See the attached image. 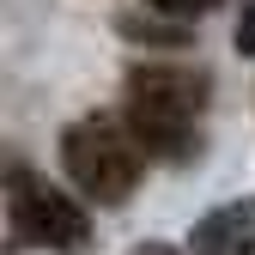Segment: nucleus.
<instances>
[{"label": "nucleus", "mask_w": 255, "mask_h": 255, "mask_svg": "<svg viewBox=\"0 0 255 255\" xmlns=\"http://www.w3.org/2000/svg\"><path fill=\"white\" fill-rule=\"evenodd\" d=\"M201 104H207V79L188 67H164V61H140L128 67V128L134 140L158 158H195L201 134Z\"/></svg>", "instance_id": "f257e3e1"}, {"label": "nucleus", "mask_w": 255, "mask_h": 255, "mask_svg": "<svg viewBox=\"0 0 255 255\" xmlns=\"http://www.w3.org/2000/svg\"><path fill=\"white\" fill-rule=\"evenodd\" d=\"M140 140L134 128L116 122V116H79L67 134H61V164H67L73 188L104 207H122L128 195H134L140 182Z\"/></svg>", "instance_id": "f03ea898"}, {"label": "nucleus", "mask_w": 255, "mask_h": 255, "mask_svg": "<svg viewBox=\"0 0 255 255\" xmlns=\"http://www.w3.org/2000/svg\"><path fill=\"white\" fill-rule=\"evenodd\" d=\"M6 188H12V231H18V243H37V249H55V255H85L91 249V213L73 195H61L55 182H43L24 164L6 170Z\"/></svg>", "instance_id": "7ed1b4c3"}, {"label": "nucleus", "mask_w": 255, "mask_h": 255, "mask_svg": "<svg viewBox=\"0 0 255 255\" xmlns=\"http://www.w3.org/2000/svg\"><path fill=\"white\" fill-rule=\"evenodd\" d=\"M188 255H255V195L213 207L188 231Z\"/></svg>", "instance_id": "20e7f679"}, {"label": "nucleus", "mask_w": 255, "mask_h": 255, "mask_svg": "<svg viewBox=\"0 0 255 255\" xmlns=\"http://www.w3.org/2000/svg\"><path fill=\"white\" fill-rule=\"evenodd\" d=\"M146 6L170 12V18H201V12H213V6H219V0H146Z\"/></svg>", "instance_id": "39448f33"}, {"label": "nucleus", "mask_w": 255, "mask_h": 255, "mask_svg": "<svg viewBox=\"0 0 255 255\" xmlns=\"http://www.w3.org/2000/svg\"><path fill=\"white\" fill-rule=\"evenodd\" d=\"M237 49L255 55V0H249V12H243V24H237Z\"/></svg>", "instance_id": "423d86ee"}, {"label": "nucleus", "mask_w": 255, "mask_h": 255, "mask_svg": "<svg viewBox=\"0 0 255 255\" xmlns=\"http://www.w3.org/2000/svg\"><path fill=\"white\" fill-rule=\"evenodd\" d=\"M134 255H182L176 243H158V237H146V243H134Z\"/></svg>", "instance_id": "0eeeda50"}]
</instances>
